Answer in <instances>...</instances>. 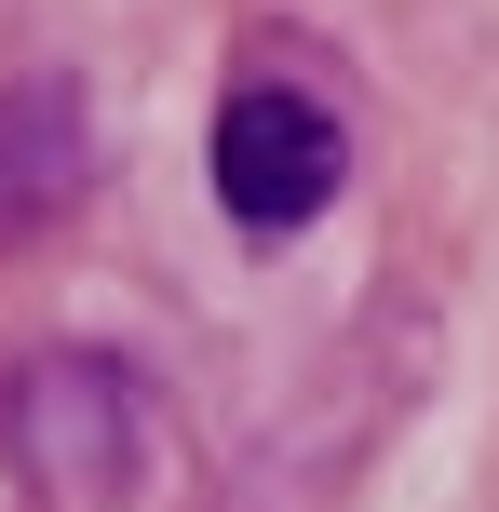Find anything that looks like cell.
Here are the masks:
<instances>
[{"mask_svg":"<svg viewBox=\"0 0 499 512\" xmlns=\"http://www.w3.org/2000/svg\"><path fill=\"white\" fill-rule=\"evenodd\" d=\"M0 459L41 512H122L135 472H149V378L95 337L68 351H27L0 378Z\"/></svg>","mask_w":499,"mask_h":512,"instance_id":"6da1fadb","label":"cell"},{"mask_svg":"<svg viewBox=\"0 0 499 512\" xmlns=\"http://www.w3.org/2000/svg\"><path fill=\"white\" fill-rule=\"evenodd\" d=\"M203 176H216V216H230L243 243H297V230L351 189V122H338V95H324V81L243 68L230 95H216Z\"/></svg>","mask_w":499,"mask_h":512,"instance_id":"7a4b0ae2","label":"cell"},{"mask_svg":"<svg viewBox=\"0 0 499 512\" xmlns=\"http://www.w3.org/2000/svg\"><path fill=\"white\" fill-rule=\"evenodd\" d=\"M81 162H95L81 81H14L0 95V243H41L81 203Z\"/></svg>","mask_w":499,"mask_h":512,"instance_id":"3957f363","label":"cell"}]
</instances>
